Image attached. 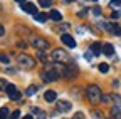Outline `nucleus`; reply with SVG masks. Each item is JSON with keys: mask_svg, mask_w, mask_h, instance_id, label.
I'll use <instances>...</instances> for the list:
<instances>
[{"mask_svg": "<svg viewBox=\"0 0 121 119\" xmlns=\"http://www.w3.org/2000/svg\"><path fill=\"white\" fill-rule=\"evenodd\" d=\"M86 96H87V99L91 101V102H99L101 101V97H103V92H101V89L98 87V86H87V89H86Z\"/></svg>", "mask_w": 121, "mask_h": 119, "instance_id": "obj_1", "label": "nucleus"}, {"mask_svg": "<svg viewBox=\"0 0 121 119\" xmlns=\"http://www.w3.org/2000/svg\"><path fill=\"white\" fill-rule=\"evenodd\" d=\"M17 62L22 69H34L35 67V61H34V57H30L27 54H20L17 57Z\"/></svg>", "mask_w": 121, "mask_h": 119, "instance_id": "obj_2", "label": "nucleus"}, {"mask_svg": "<svg viewBox=\"0 0 121 119\" xmlns=\"http://www.w3.org/2000/svg\"><path fill=\"white\" fill-rule=\"evenodd\" d=\"M30 44H32L37 50H47L51 47L49 42L45 39H42V37H39V35H32V37H30Z\"/></svg>", "mask_w": 121, "mask_h": 119, "instance_id": "obj_3", "label": "nucleus"}, {"mask_svg": "<svg viewBox=\"0 0 121 119\" xmlns=\"http://www.w3.org/2000/svg\"><path fill=\"white\" fill-rule=\"evenodd\" d=\"M52 59L56 62H62V64H67L69 62V55L64 49H54L52 50Z\"/></svg>", "mask_w": 121, "mask_h": 119, "instance_id": "obj_4", "label": "nucleus"}, {"mask_svg": "<svg viewBox=\"0 0 121 119\" xmlns=\"http://www.w3.org/2000/svg\"><path fill=\"white\" fill-rule=\"evenodd\" d=\"M79 74V70H78V67H76L74 64H67V66H64V70H62V76L64 79H74L76 76Z\"/></svg>", "mask_w": 121, "mask_h": 119, "instance_id": "obj_5", "label": "nucleus"}, {"mask_svg": "<svg viewBox=\"0 0 121 119\" xmlns=\"http://www.w3.org/2000/svg\"><path fill=\"white\" fill-rule=\"evenodd\" d=\"M5 91H7V94H9V97L12 99V101H20V97H22V94L17 91V87H15L13 84H7V87H5Z\"/></svg>", "mask_w": 121, "mask_h": 119, "instance_id": "obj_6", "label": "nucleus"}, {"mask_svg": "<svg viewBox=\"0 0 121 119\" xmlns=\"http://www.w3.org/2000/svg\"><path fill=\"white\" fill-rule=\"evenodd\" d=\"M40 77H42V81L44 82H54V81H57V72H54L52 69H51V72L49 70H44L42 74H40Z\"/></svg>", "mask_w": 121, "mask_h": 119, "instance_id": "obj_7", "label": "nucleus"}, {"mask_svg": "<svg viewBox=\"0 0 121 119\" xmlns=\"http://www.w3.org/2000/svg\"><path fill=\"white\" fill-rule=\"evenodd\" d=\"M60 40H62V44H64L66 47H69V49H74L76 47V40L72 39L71 34H62V35H60Z\"/></svg>", "mask_w": 121, "mask_h": 119, "instance_id": "obj_8", "label": "nucleus"}, {"mask_svg": "<svg viewBox=\"0 0 121 119\" xmlns=\"http://www.w3.org/2000/svg\"><path fill=\"white\" fill-rule=\"evenodd\" d=\"M56 102H57V109L62 111V112H67V111L72 109V104L69 101H56Z\"/></svg>", "mask_w": 121, "mask_h": 119, "instance_id": "obj_9", "label": "nucleus"}, {"mask_svg": "<svg viewBox=\"0 0 121 119\" xmlns=\"http://www.w3.org/2000/svg\"><path fill=\"white\" fill-rule=\"evenodd\" d=\"M22 10L27 12V13H32V15H35V13H37V7H35L34 4H30V2L22 4Z\"/></svg>", "mask_w": 121, "mask_h": 119, "instance_id": "obj_10", "label": "nucleus"}, {"mask_svg": "<svg viewBox=\"0 0 121 119\" xmlns=\"http://www.w3.org/2000/svg\"><path fill=\"white\" fill-rule=\"evenodd\" d=\"M44 99L47 101L49 104H51V102H56V99H57V94H56L54 91H45V94H44Z\"/></svg>", "mask_w": 121, "mask_h": 119, "instance_id": "obj_11", "label": "nucleus"}, {"mask_svg": "<svg viewBox=\"0 0 121 119\" xmlns=\"http://www.w3.org/2000/svg\"><path fill=\"white\" fill-rule=\"evenodd\" d=\"M103 52H104L106 55H113V54H114L113 44H104V45H103Z\"/></svg>", "mask_w": 121, "mask_h": 119, "instance_id": "obj_12", "label": "nucleus"}, {"mask_svg": "<svg viewBox=\"0 0 121 119\" xmlns=\"http://www.w3.org/2000/svg\"><path fill=\"white\" fill-rule=\"evenodd\" d=\"M49 17H51L54 22H60V20H62V15H60V12H57V10H51Z\"/></svg>", "mask_w": 121, "mask_h": 119, "instance_id": "obj_13", "label": "nucleus"}, {"mask_svg": "<svg viewBox=\"0 0 121 119\" xmlns=\"http://www.w3.org/2000/svg\"><path fill=\"white\" fill-rule=\"evenodd\" d=\"M101 47H103V45H101L99 42H94L93 45H91V50H93V54H94V55H99V54H101V50H103Z\"/></svg>", "mask_w": 121, "mask_h": 119, "instance_id": "obj_14", "label": "nucleus"}, {"mask_svg": "<svg viewBox=\"0 0 121 119\" xmlns=\"http://www.w3.org/2000/svg\"><path fill=\"white\" fill-rule=\"evenodd\" d=\"M35 20L37 22H40V24H44V22H47V19H49V13H35Z\"/></svg>", "mask_w": 121, "mask_h": 119, "instance_id": "obj_15", "label": "nucleus"}, {"mask_svg": "<svg viewBox=\"0 0 121 119\" xmlns=\"http://www.w3.org/2000/svg\"><path fill=\"white\" fill-rule=\"evenodd\" d=\"M37 91H39V87H37V86H29V87L25 89V94H27V96H34Z\"/></svg>", "mask_w": 121, "mask_h": 119, "instance_id": "obj_16", "label": "nucleus"}, {"mask_svg": "<svg viewBox=\"0 0 121 119\" xmlns=\"http://www.w3.org/2000/svg\"><path fill=\"white\" fill-rule=\"evenodd\" d=\"M7 116H9V109L2 107V109H0V119H7Z\"/></svg>", "mask_w": 121, "mask_h": 119, "instance_id": "obj_17", "label": "nucleus"}, {"mask_svg": "<svg viewBox=\"0 0 121 119\" xmlns=\"http://www.w3.org/2000/svg\"><path fill=\"white\" fill-rule=\"evenodd\" d=\"M39 5L40 7H51L52 5V0H39Z\"/></svg>", "mask_w": 121, "mask_h": 119, "instance_id": "obj_18", "label": "nucleus"}, {"mask_svg": "<svg viewBox=\"0 0 121 119\" xmlns=\"http://www.w3.org/2000/svg\"><path fill=\"white\" fill-rule=\"evenodd\" d=\"M98 69H99V70H101L103 74H106V72H108V70H109V66L103 62V64H99V67H98Z\"/></svg>", "mask_w": 121, "mask_h": 119, "instance_id": "obj_19", "label": "nucleus"}, {"mask_svg": "<svg viewBox=\"0 0 121 119\" xmlns=\"http://www.w3.org/2000/svg\"><path fill=\"white\" fill-rule=\"evenodd\" d=\"M0 62H2V64H9V62H10V59H9L5 54H0Z\"/></svg>", "mask_w": 121, "mask_h": 119, "instance_id": "obj_20", "label": "nucleus"}, {"mask_svg": "<svg viewBox=\"0 0 121 119\" xmlns=\"http://www.w3.org/2000/svg\"><path fill=\"white\" fill-rule=\"evenodd\" d=\"M19 116H20V111H13L10 114V119H19Z\"/></svg>", "mask_w": 121, "mask_h": 119, "instance_id": "obj_21", "label": "nucleus"}, {"mask_svg": "<svg viewBox=\"0 0 121 119\" xmlns=\"http://www.w3.org/2000/svg\"><path fill=\"white\" fill-rule=\"evenodd\" d=\"M5 87H7V81L5 79H0V91H4Z\"/></svg>", "mask_w": 121, "mask_h": 119, "instance_id": "obj_22", "label": "nucleus"}, {"mask_svg": "<svg viewBox=\"0 0 121 119\" xmlns=\"http://www.w3.org/2000/svg\"><path fill=\"white\" fill-rule=\"evenodd\" d=\"M34 112H35V114L39 116V119H44V112H42L40 109H34Z\"/></svg>", "mask_w": 121, "mask_h": 119, "instance_id": "obj_23", "label": "nucleus"}, {"mask_svg": "<svg viewBox=\"0 0 121 119\" xmlns=\"http://www.w3.org/2000/svg\"><path fill=\"white\" fill-rule=\"evenodd\" d=\"M93 13H94V15H101V8L99 7H94L93 8Z\"/></svg>", "mask_w": 121, "mask_h": 119, "instance_id": "obj_24", "label": "nucleus"}, {"mask_svg": "<svg viewBox=\"0 0 121 119\" xmlns=\"http://www.w3.org/2000/svg\"><path fill=\"white\" fill-rule=\"evenodd\" d=\"M93 55H94L93 52H86V54H84V57L87 59V61H91V59H93Z\"/></svg>", "mask_w": 121, "mask_h": 119, "instance_id": "obj_25", "label": "nucleus"}, {"mask_svg": "<svg viewBox=\"0 0 121 119\" xmlns=\"http://www.w3.org/2000/svg\"><path fill=\"white\" fill-rule=\"evenodd\" d=\"M74 119H84V116H82L81 112H78V114H76V116H74Z\"/></svg>", "mask_w": 121, "mask_h": 119, "instance_id": "obj_26", "label": "nucleus"}, {"mask_svg": "<svg viewBox=\"0 0 121 119\" xmlns=\"http://www.w3.org/2000/svg\"><path fill=\"white\" fill-rule=\"evenodd\" d=\"M111 17H113V19H118V17H119V12H113Z\"/></svg>", "mask_w": 121, "mask_h": 119, "instance_id": "obj_27", "label": "nucleus"}, {"mask_svg": "<svg viewBox=\"0 0 121 119\" xmlns=\"http://www.w3.org/2000/svg\"><path fill=\"white\" fill-rule=\"evenodd\" d=\"M5 34V29H4V25H0V37H2Z\"/></svg>", "mask_w": 121, "mask_h": 119, "instance_id": "obj_28", "label": "nucleus"}, {"mask_svg": "<svg viewBox=\"0 0 121 119\" xmlns=\"http://www.w3.org/2000/svg\"><path fill=\"white\" fill-rule=\"evenodd\" d=\"M22 119H34V117H32V116H30V114H27V116H24Z\"/></svg>", "mask_w": 121, "mask_h": 119, "instance_id": "obj_29", "label": "nucleus"}, {"mask_svg": "<svg viewBox=\"0 0 121 119\" xmlns=\"http://www.w3.org/2000/svg\"><path fill=\"white\" fill-rule=\"evenodd\" d=\"M17 4H25V0H15Z\"/></svg>", "mask_w": 121, "mask_h": 119, "instance_id": "obj_30", "label": "nucleus"}, {"mask_svg": "<svg viewBox=\"0 0 121 119\" xmlns=\"http://www.w3.org/2000/svg\"><path fill=\"white\" fill-rule=\"evenodd\" d=\"M66 2H67V4H69V2H74V0H66Z\"/></svg>", "mask_w": 121, "mask_h": 119, "instance_id": "obj_31", "label": "nucleus"}, {"mask_svg": "<svg viewBox=\"0 0 121 119\" xmlns=\"http://www.w3.org/2000/svg\"><path fill=\"white\" fill-rule=\"evenodd\" d=\"M94 2H96V0H94Z\"/></svg>", "mask_w": 121, "mask_h": 119, "instance_id": "obj_32", "label": "nucleus"}, {"mask_svg": "<svg viewBox=\"0 0 121 119\" xmlns=\"http://www.w3.org/2000/svg\"><path fill=\"white\" fill-rule=\"evenodd\" d=\"M0 10H2V8H0Z\"/></svg>", "mask_w": 121, "mask_h": 119, "instance_id": "obj_33", "label": "nucleus"}]
</instances>
